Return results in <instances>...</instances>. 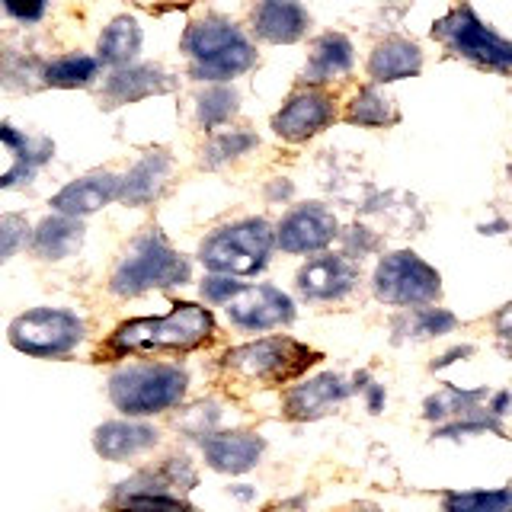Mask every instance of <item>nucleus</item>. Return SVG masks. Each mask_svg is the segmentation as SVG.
Returning <instances> with one entry per match:
<instances>
[{"label":"nucleus","mask_w":512,"mask_h":512,"mask_svg":"<svg viewBox=\"0 0 512 512\" xmlns=\"http://www.w3.org/2000/svg\"><path fill=\"white\" fill-rule=\"evenodd\" d=\"M237 112V93L231 87H212L199 96V106H196V119L205 128H215L224 125Z\"/></svg>","instance_id":"obj_32"},{"label":"nucleus","mask_w":512,"mask_h":512,"mask_svg":"<svg viewBox=\"0 0 512 512\" xmlns=\"http://www.w3.org/2000/svg\"><path fill=\"white\" fill-rule=\"evenodd\" d=\"M189 276L192 269L186 256L176 253L160 231H148L125 250V256L109 279V292L119 298H135L151 292V288L186 285Z\"/></svg>","instance_id":"obj_2"},{"label":"nucleus","mask_w":512,"mask_h":512,"mask_svg":"<svg viewBox=\"0 0 512 512\" xmlns=\"http://www.w3.org/2000/svg\"><path fill=\"white\" fill-rule=\"evenodd\" d=\"M458 327V317L445 308H410L407 314H400L394 320V340H436Z\"/></svg>","instance_id":"obj_26"},{"label":"nucleus","mask_w":512,"mask_h":512,"mask_svg":"<svg viewBox=\"0 0 512 512\" xmlns=\"http://www.w3.org/2000/svg\"><path fill=\"white\" fill-rule=\"evenodd\" d=\"M509 404H512V394H509V391H496V394L487 400V413H490V416H496V420H500V416H506Z\"/></svg>","instance_id":"obj_39"},{"label":"nucleus","mask_w":512,"mask_h":512,"mask_svg":"<svg viewBox=\"0 0 512 512\" xmlns=\"http://www.w3.org/2000/svg\"><path fill=\"white\" fill-rule=\"evenodd\" d=\"M173 170V157L164 151H154L132 167V173L122 180V202L128 205H148L164 192Z\"/></svg>","instance_id":"obj_21"},{"label":"nucleus","mask_w":512,"mask_h":512,"mask_svg":"<svg viewBox=\"0 0 512 512\" xmlns=\"http://www.w3.org/2000/svg\"><path fill=\"white\" fill-rule=\"evenodd\" d=\"M362 391H365V397H368V410H372V413H381V407H384V388H381V384H372V381H368Z\"/></svg>","instance_id":"obj_40"},{"label":"nucleus","mask_w":512,"mask_h":512,"mask_svg":"<svg viewBox=\"0 0 512 512\" xmlns=\"http://www.w3.org/2000/svg\"><path fill=\"white\" fill-rule=\"evenodd\" d=\"M336 215L330 212L327 205H298L295 212H288L279 224V247L285 253H314L324 250L327 244H333V237L340 234L336 231Z\"/></svg>","instance_id":"obj_11"},{"label":"nucleus","mask_w":512,"mask_h":512,"mask_svg":"<svg viewBox=\"0 0 512 512\" xmlns=\"http://www.w3.org/2000/svg\"><path fill=\"white\" fill-rule=\"evenodd\" d=\"M29 240V224L20 215H4L0 218V256L10 260V256L20 250Z\"/></svg>","instance_id":"obj_35"},{"label":"nucleus","mask_w":512,"mask_h":512,"mask_svg":"<svg viewBox=\"0 0 512 512\" xmlns=\"http://www.w3.org/2000/svg\"><path fill=\"white\" fill-rule=\"evenodd\" d=\"M432 39H439L448 52H455L458 58H468L480 64V68L512 74V42L496 36L490 26L480 23L471 7H455L452 13H445L442 20L432 26Z\"/></svg>","instance_id":"obj_7"},{"label":"nucleus","mask_w":512,"mask_h":512,"mask_svg":"<svg viewBox=\"0 0 512 512\" xmlns=\"http://www.w3.org/2000/svg\"><path fill=\"white\" fill-rule=\"evenodd\" d=\"M122 199V180L116 173H90L84 180L68 183L61 192H55L52 205L58 208L61 215L71 218H84L100 212L103 205Z\"/></svg>","instance_id":"obj_16"},{"label":"nucleus","mask_w":512,"mask_h":512,"mask_svg":"<svg viewBox=\"0 0 512 512\" xmlns=\"http://www.w3.org/2000/svg\"><path fill=\"white\" fill-rule=\"evenodd\" d=\"M352 68V42L340 32H327L314 42V52L308 68H304V77L320 84V80H333Z\"/></svg>","instance_id":"obj_25"},{"label":"nucleus","mask_w":512,"mask_h":512,"mask_svg":"<svg viewBox=\"0 0 512 512\" xmlns=\"http://www.w3.org/2000/svg\"><path fill=\"white\" fill-rule=\"evenodd\" d=\"M112 512H196L180 496H170L167 490H144V487H125L119 490Z\"/></svg>","instance_id":"obj_28"},{"label":"nucleus","mask_w":512,"mask_h":512,"mask_svg":"<svg viewBox=\"0 0 512 512\" xmlns=\"http://www.w3.org/2000/svg\"><path fill=\"white\" fill-rule=\"evenodd\" d=\"M96 71H100V61L96 58L68 55V58H58L48 64L42 77H45V84H52V87H87L96 77Z\"/></svg>","instance_id":"obj_31"},{"label":"nucleus","mask_w":512,"mask_h":512,"mask_svg":"<svg viewBox=\"0 0 512 512\" xmlns=\"http://www.w3.org/2000/svg\"><path fill=\"white\" fill-rule=\"evenodd\" d=\"M320 356L292 336H263L256 343L234 346L221 356V372L247 384H288L304 375Z\"/></svg>","instance_id":"obj_4"},{"label":"nucleus","mask_w":512,"mask_h":512,"mask_svg":"<svg viewBox=\"0 0 512 512\" xmlns=\"http://www.w3.org/2000/svg\"><path fill=\"white\" fill-rule=\"evenodd\" d=\"M359 282V269L349 256H317L298 272V292L308 301H340Z\"/></svg>","instance_id":"obj_15"},{"label":"nucleus","mask_w":512,"mask_h":512,"mask_svg":"<svg viewBox=\"0 0 512 512\" xmlns=\"http://www.w3.org/2000/svg\"><path fill=\"white\" fill-rule=\"evenodd\" d=\"M0 135H4V144H7V154H10V160L13 164L7 167V173H4V186H16V183H23V180H29L32 176V170H36L42 160H48L52 157V141H45V138H39V141H32V138H26V135H20L16 132L13 125H4L0 128Z\"/></svg>","instance_id":"obj_23"},{"label":"nucleus","mask_w":512,"mask_h":512,"mask_svg":"<svg viewBox=\"0 0 512 512\" xmlns=\"http://www.w3.org/2000/svg\"><path fill=\"white\" fill-rule=\"evenodd\" d=\"M218 420H221V407L215 404V400H202V404H196V407H189L180 420H176V426H180L183 432H189V436H212V432H218L215 426H218Z\"/></svg>","instance_id":"obj_34"},{"label":"nucleus","mask_w":512,"mask_h":512,"mask_svg":"<svg viewBox=\"0 0 512 512\" xmlns=\"http://www.w3.org/2000/svg\"><path fill=\"white\" fill-rule=\"evenodd\" d=\"M346 122L378 128V125L397 122V112H394V106H391L388 96L378 93L375 87H368V90H359L356 96H352V103H349V109H346Z\"/></svg>","instance_id":"obj_30"},{"label":"nucleus","mask_w":512,"mask_h":512,"mask_svg":"<svg viewBox=\"0 0 512 512\" xmlns=\"http://www.w3.org/2000/svg\"><path fill=\"white\" fill-rule=\"evenodd\" d=\"M256 135L253 132H240V128H231V132H221L215 135L212 141H208V148H205V164H224V160H234L240 154H247L250 148H256Z\"/></svg>","instance_id":"obj_33"},{"label":"nucleus","mask_w":512,"mask_h":512,"mask_svg":"<svg viewBox=\"0 0 512 512\" xmlns=\"http://www.w3.org/2000/svg\"><path fill=\"white\" fill-rule=\"evenodd\" d=\"M263 452V436H256L250 429H224L202 439L205 464L218 474H247L260 464Z\"/></svg>","instance_id":"obj_13"},{"label":"nucleus","mask_w":512,"mask_h":512,"mask_svg":"<svg viewBox=\"0 0 512 512\" xmlns=\"http://www.w3.org/2000/svg\"><path fill=\"white\" fill-rule=\"evenodd\" d=\"M141 48V29L132 16H116L106 32L100 36V61L112 64V68H122L128 64Z\"/></svg>","instance_id":"obj_27"},{"label":"nucleus","mask_w":512,"mask_h":512,"mask_svg":"<svg viewBox=\"0 0 512 512\" xmlns=\"http://www.w3.org/2000/svg\"><path fill=\"white\" fill-rule=\"evenodd\" d=\"M80 240H84V224L58 212L55 218H45L39 231L32 234V250L42 260H64L80 247Z\"/></svg>","instance_id":"obj_22"},{"label":"nucleus","mask_w":512,"mask_h":512,"mask_svg":"<svg viewBox=\"0 0 512 512\" xmlns=\"http://www.w3.org/2000/svg\"><path fill=\"white\" fill-rule=\"evenodd\" d=\"M183 52L192 61L196 80H231L256 64V48L237 26L224 20H202L186 29Z\"/></svg>","instance_id":"obj_5"},{"label":"nucleus","mask_w":512,"mask_h":512,"mask_svg":"<svg viewBox=\"0 0 512 512\" xmlns=\"http://www.w3.org/2000/svg\"><path fill=\"white\" fill-rule=\"evenodd\" d=\"M474 352V346H458V349H452V352H445V356L432 365V368H445V365H452V362H458V359H464V356H471Z\"/></svg>","instance_id":"obj_41"},{"label":"nucleus","mask_w":512,"mask_h":512,"mask_svg":"<svg viewBox=\"0 0 512 512\" xmlns=\"http://www.w3.org/2000/svg\"><path fill=\"white\" fill-rule=\"evenodd\" d=\"M490 400V394L480 388V391H464V388H455V384H448L439 394L426 397L423 404V416L429 423H452V420H464V416H480L487 410H480Z\"/></svg>","instance_id":"obj_24"},{"label":"nucleus","mask_w":512,"mask_h":512,"mask_svg":"<svg viewBox=\"0 0 512 512\" xmlns=\"http://www.w3.org/2000/svg\"><path fill=\"white\" fill-rule=\"evenodd\" d=\"M87 340L84 320L61 308H36L10 324V343L32 359H61Z\"/></svg>","instance_id":"obj_8"},{"label":"nucleus","mask_w":512,"mask_h":512,"mask_svg":"<svg viewBox=\"0 0 512 512\" xmlns=\"http://www.w3.org/2000/svg\"><path fill=\"white\" fill-rule=\"evenodd\" d=\"M372 292L378 301L394 304V308H420V304H432L439 298L442 279L413 250H397L378 263L372 276Z\"/></svg>","instance_id":"obj_9"},{"label":"nucleus","mask_w":512,"mask_h":512,"mask_svg":"<svg viewBox=\"0 0 512 512\" xmlns=\"http://www.w3.org/2000/svg\"><path fill=\"white\" fill-rule=\"evenodd\" d=\"M160 442V432L148 423H135L132 416L128 420H112L96 426L93 432V448L96 455L106 458V461H125V458H135L141 452H148Z\"/></svg>","instance_id":"obj_17"},{"label":"nucleus","mask_w":512,"mask_h":512,"mask_svg":"<svg viewBox=\"0 0 512 512\" xmlns=\"http://www.w3.org/2000/svg\"><path fill=\"white\" fill-rule=\"evenodd\" d=\"M333 100L327 93L320 90H308V93H295L292 100H288L279 112L276 119H272V132L285 141H308L314 138L317 132H324V128L333 122Z\"/></svg>","instance_id":"obj_14"},{"label":"nucleus","mask_w":512,"mask_h":512,"mask_svg":"<svg viewBox=\"0 0 512 512\" xmlns=\"http://www.w3.org/2000/svg\"><path fill=\"white\" fill-rule=\"evenodd\" d=\"M423 68V52L420 45L410 39L391 36L375 45L372 58H368V77L375 84H394V80L416 77Z\"/></svg>","instance_id":"obj_20"},{"label":"nucleus","mask_w":512,"mask_h":512,"mask_svg":"<svg viewBox=\"0 0 512 512\" xmlns=\"http://www.w3.org/2000/svg\"><path fill=\"white\" fill-rule=\"evenodd\" d=\"M228 320L237 330L263 333L276 330L295 320V304L276 285H244L240 292L224 304Z\"/></svg>","instance_id":"obj_10"},{"label":"nucleus","mask_w":512,"mask_h":512,"mask_svg":"<svg viewBox=\"0 0 512 512\" xmlns=\"http://www.w3.org/2000/svg\"><path fill=\"white\" fill-rule=\"evenodd\" d=\"M189 378L180 365L144 362L125 365L109 378V400L125 416H154L183 404Z\"/></svg>","instance_id":"obj_3"},{"label":"nucleus","mask_w":512,"mask_h":512,"mask_svg":"<svg viewBox=\"0 0 512 512\" xmlns=\"http://www.w3.org/2000/svg\"><path fill=\"white\" fill-rule=\"evenodd\" d=\"M4 7L20 23H36L45 13V0H4Z\"/></svg>","instance_id":"obj_37"},{"label":"nucleus","mask_w":512,"mask_h":512,"mask_svg":"<svg viewBox=\"0 0 512 512\" xmlns=\"http://www.w3.org/2000/svg\"><path fill=\"white\" fill-rule=\"evenodd\" d=\"M240 288H244V285L234 282L231 276H221V272H218V276H212V279H205V282H202V298H205V301H212V304H228V301L240 292Z\"/></svg>","instance_id":"obj_36"},{"label":"nucleus","mask_w":512,"mask_h":512,"mask_svg":"<svg viewBox=\"0 0 512 512\" xmlns=\"http://www.w3.org/2000/svg\"><path fill=\"white\" fill-rule=\"evenodd\" d=\"M349 394H352V388L340 375L324 372V375H314L308 381L292 384L282 397V410L288 420H301V423L320 420V416H327L340 407Z\"/></svg>","instance_id":"obj_12"},{"label":"nucleus","mask_w":512,"mask_h":512,"mask_svg":"<svg viewBox=\"0 0 512 512\" xmlns=\"http://www.w3.org/2000/svg\"><path fill=\"white\" fill-rule=\"evenodd\" d=\"M231 493L237 496V500H253L256 490H247V484H240V487H231Z\"/></svg>","instance_id":"obj_42"},{"label":"nucleus","mask_w":512,"mask_h":512,"mask_svg":"<svg viewBox=\"0 0 512 512\" xmlns=\"http://www.w3.org/2000/svg\"><path fill=\"white\" fill-rule=\"evenodd\" d=\"M215 336V317L202 304L176 301L164 317L125 320L109 336V349L116 352H192Z\"/></svg>","instance_id":"obj_1"},{"label":"nucleus","mask_w":512,"mask_h":512,"mask_svg":"<svg viewBox=\"0 0 512 512\" xmlns=\"http://www.w3.org/2000/svg\"><path fill=\"white\" fill-rule=\"evenodd\" d=\"M138 4H144V7H154V4H157V0H138Z\"/></svg>","instance_id":"obj_43"},{"label":"nucleus","mask_w":512,"mask_h":512,"mask_svg":"<svg viewBox=\"0 0 512 512\" xmlns=\"http://www.w3.org/2000/svg\"><path fill=\"white\" fill-rule=\"evenodd\" d=\"M493 327H496V336H500V343H503V352H509L512 349V301L496 311Z\"/></svg>","instance_id":"obj_38"},{"label":"nucleus","mask_w":512,"mask_h":512,"mask_svg":"<svg viewBox=\"0 0 512 512\" xmlns=\"http://www.w3.org/2000/svg\"><path fill=\"white\" fill-rule=\"evenodd\" d=\"M173 87H176V80L164 68L138 64V68H119L112 74L103 87V96L109 100V106H122V103L148 100V96H157V93H170Z\"/></svg>","instance_id":"obj_19"},{"label":"nucleus","mask_w":512,"mask_h":512,"mask_svg":"<svg viewBox=\"0 0 512 512\" xmlns=\"http://www.w3.org/2000/svg\"><path fill=\"white\" fill-rule=\"evenodd\" d=\"M276 244L279 234L263 218H247L205 237L199 260L221 276H256L269 263V253Z\"/></svg>","instance_id":"obj_6"},{"label":"nucleus","mask_w":512,"mask_h":512,"mask_svg":"<svg viewBox=\"0 0 512 512\" xmlns=\"http://www.w3.org/2000/svg\"><path fill=\"white\" fill-rule=\"evenodd\" d=\"M442 512H512V487H506V490H452L442 496Z\"/></svg>","instance_id":"obj_29"},{"label":"nucleus","mask_w":512,"mask_h":512,"mask_svg":"<svg viewBox=\"0 0 512 512\" xmlns=\"http://www.w3.org/2000/svg\"><path fill=\"white\" fill-rule=\"evenodd\" d=\"M253 29L272 45H292L308 32V13L298 0H260L253 10Z\"/></svg>","instance_id":"obj_18"}]
</instances>
